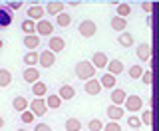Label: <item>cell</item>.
<instances>
[{
	"instance_id": "cell-38",
	"label": "cell",
	"mask_w": 159,
	"mask_h": 131,
	"mask_svg": "<svg viewBox=\"0 0 159 131\" xmlns=\"http://www.w3.org/2000/svg\"><path fill=\"white\" fill-rule=\"evenodd\" d=\"M143 82L147 85H151L153 84V72H143Z\"/></svg>"
},
{
	"instance_id": "cell-4",
	"label": "cell",
	"mask_w": 159,
	"mask_h": 131,
	"mask_svg": "<svg viewBox=\"0 0 159 131\" xmlns=\"http://www.w3.org/2000/svg\"><path fill=\"white\" fill-rule=\"evenodd\" d=\"M135 56L141 60V62H149L151 60V44L149 42H143L135 48Z\"/></svg>"
},
{
	"instance_id": "cell-27",
	"label": "cell",
	"mask_w": 159,
	"mask_h": 131,
	"mask_svg": "<svg viewBox=\"0 0 159 131\" xmlns=\"http://www.w3.org/2000/svg\"><path fill=\"white\" fill-rule=\"evenodd\" d=\"M117 42H119V46H123V48H129L133 44V36L129 32H121L119 34V38H117Z\"/></svg>"
},
{
	"instance_id": "cell-40",
	"label": "cell",
	"mask_w": 159,
	"mask_h": 131,
	"mask_svg": "<svg viewBox=\"0 0 159 131\" xmlns=\"http://www.w3.org/2000/svg\"><path fill=\"white\" fill-rule=\"evenodd\" d=\"M141 8L145 10L147 14H151V10H153V4H151V2H141Z\"/></svg>"
},
{
	"instance_id": "cell-22",
	"label": "cell",
	"mask_w": 159,
	"mask_h": 131,
	"mask_svg": "<svg viewBox=\"0 0 159 131\" xmlns=\"http://www.w3.org/2000/svg\"><path fill=\"white\" fill-rule=\"evenodd\" d=\"M111 30H117V32H123L127 26V22H125V18H121V16H116V18H111Z\"/></svg>"
},
{
	"instance_id": "cell-8",
	"label": "cell",
	"mask_w": 159,
	"mask_h": 131,
	"mask_svg": "<svg viewBox=\"0 0 159 131\" xmlns=\"http://www.w3.org/2000/svg\"><path fill=\"white\" fill-rule=\"evenodd\" d=\"M92 64H93V68H98V70L107 68V64H109L107 54H103V52H96V54L92 56Z\"/></svg>"
},
{
	"instance_id": "cell-7",
	"label": "cell",
	"mask_w": 159,
	"mask_h": 131,
	"mask_svg": "<svg viewBox=\"0 0 159 131\" xmlns=\"http://www.w3.org/2000/svg\"><path fill=\"white\" fill-rule=\"evenodd\" d=\"M54 32V24L48 22V20H40L36 24V34L38 36H52Z\"/></svg>"
},
{
	"instance_id": "cell-44",
	"label": "cell",
	"mask_w": 159,
	"mask_h": 131,
	"mask_svg": "<svg viewBox=\"0 0 159 131\" xmlns=\"http://www.w3.org/2000/svg\"><path fill=\"white\" fill-rule=\"evenodd\" d=\"M16 131H30V129H16Z\"/></svg>"
},
{
	"instance_id": "cell-34",
	"label": "cell",
	"mask_w": 159,
	"mask_h": 131,
	"mask_svg": "<svg viewBox=\"0 0 159 131\" xmlns=\"http://www.w3.org/2000/svg\"><path fill=\"white\" fill-rule=\"evenodd\" d=\"M34 117H36V115L30 111V109H28V111H24V113H20V121H22V123H26V125L32 123V121H34Z\"/></svg>"
},
{
	"instance_id": "cell-17",
	"label": "cell",
	"mask_w": 159,
	"mask_h": 131,
	"mask_svg": "<svg viewBox=\"0 0 159 131\" xmlns=\"http://www.w3.org/2000/svg\"><path fill=\"white\" fill-rule=\"evenodd\" d=\"M106 70H107V74H111V75H119V74H123V64L119 62V60H109Z\"/></svg>"
},
{
	"instance_id": "cell-1",
	"label": "cell",
	"mask_w": 159,
	"mask_h": 131,
	"mask_svg": "<svg viewBox=\"0 0 159 131\" xmlns=\"http://www.w3.org/2000/svg\"><path fill=\"white\" fill-rule=\"evenodd\" d=\"M76 75H78L80 79H84V82H89V79L96 78V68H93L92 62L82 60V62L76 64Z\"/></svg>"
},
{
	"instance_id": "cell-21",
	"label": "cell",
	"mask_w": 159,
	"mask_h": 131,
	"mask_svg": "<svg viewBox=\"0 0 159 131\" xmlns=\"http://www.w3.org/2000/svg\"><path fill=\"white\" fill-rule=\"evenodd\" d=\"M64 127H66V131H82V121L76 117H70V119H66Z\"/></svg>"
},
{
	"instance_id": "cell-6",
	"label": "cell",
	"mask_w": 159,
	"mask_h": 131,
	"mask_svg": "<svg viewBox=\"0 0 159 131\" xmlns=\"http://www.w3.org/2000/svg\"><path fill=\"white\" fill-rule=\"evenodd\" d=\"M64 48H66V40H64V38H60V36H52V38L48 40V50H50V52L58 54V52H62Z\"/></svg>"
},
{
	"instance_id": "cell-24",
	"label": "cell",
	"mask_w": 159,
	"mask_h": 131,
	"mask_svg": "<svg viewBox=\"0 0 159 131\" xmlns=\"http://www.w3.org/2000/svg\"><path fill=\"white\" fill-rule=\"evenodd\" d=\"M10 84H12V74L8 70L0 68V88H8Z\"/></svg>"
},
{
	"instance_id": "cell-33",
	"label": "cell",
	"mask_w": 159,
	"mask_h": 131,
	"mask_svg": "<svg viewBox=\"0 0 159 131\" xmlns=\"http://www.w3.org/2000/svg\"><path fill=\"white\" fill-rule=\"evenodd\" d=\"M127 125H129V127H131V131L133 129H141V117H135V115H131V117H129L127 119Z\"/></svg>"
},
{
	"instance_id": "cell-13",
	"label": "cell",
	"mask_w": 159,
	"mask_h": 131,
	"mask_svg": "<svg viewBox=\"0 0 159 131\" xmlns=\"http://www.w3.org/2000/svg\"><path fill=\"white\" fill-rule=\"evenodd\" d=\"M106 113H107V117L111 119V121H117V119H121L123 117V107L121 105H109V107L106 109Z\"/></svg>"
},
{
	"instance_id": "cell-12",
	"label": "cell",
	"mask_w": 159,
	"mask_h": 131,
	"mask_svg": "<svg viewBox=\"0 0 159 131\" xmlns=\"http://www.w3.org/2000/svg\"><path fill=\"white\" fill-rule=\"evenodd\" d=\"M84 89H86L88 95H98L99 92H102V84H99V79H89V82H86V85H84Z\"/></svg>"
},
{
	"instance_id": "cell-14",
	"label": "cell",
	"mask_w": 159,
	"mask_h": 131,
	"mask_svg": "<svg viewBox=\"0 0 159 131\" xmlns=\"http://www.w3.org/2000/svg\"><path fill=\"white\" fill-rule=\"evenodd\" d=\"M125 99H127L125 89L116 88V89L111 92V103H113V105H121V103H125Z\"/></svg>"
},
{
	"instance_id": "cell-42",
	"label": "cell",
	"mask_w": 159,
	"mask_h": 131,
	"mask_svg": "<svg viewBox=\"0 0 159 131\" xmlns=\"http://www.w3.org/2000/svg\"><path fill=\"white\" fill-rule=\"evenodd\" d=\"M2 127H4V119L0 117V129H2Z\"/></svg>"
},
{
	"instance_id": "cell-9",
	"label": "cell",
	"mask_w": 159,
	"mask_h": 131,
	"mask_svg": "<svg viewBox=\"0 0 159 131\" xmlns=\"http://www.w3.org/2000/svg\"><path fill=\"white\" fill-rule=\"evenodd\" d=\"M44 14H46V8L40 6V4H34V6L28 8V20H44Z\"/></svg>"
},
{
	"instance_id": "cell-10",
	"label": "cell",
	"mask_w": 159,
	"mask_h": 131,
	"mask_svg": "<svg viewBox=\"0 0 159 131\" xmlns=\"http://www.w3.org/2000/svg\"><path fill=\"white\" fill-rule=\"evenodd\" d=\"M54 62H56V54L54 52H50V50H44L42 54H40V66L42 68H52L54 66Z\"/></svg>"
},
{
	"instance_id": "cell-11",
	"label": "cell",
	"mask_w": 159,
	"mask_h": 131,
	"mask_svg": "<svg viewBox=\"0 0 159 131\" xmlns=\"http://www.w3.org/2000/svg\"><path fill=\"white\" fill-rule=\"evenodd\" d=\"M22 78H24V82L26 84H36V82H40V72L36 68H26L24 70V74H22Z\"/></svg>"
},
{
	"instance_id": "cell-28",
	"label": "cell",
	"mask_w": 159,
	"mask_h": 131,
	"mask_svg": "<svg viewBox=\"0 0 159 131\" xmlns=\"http://www.w3.org/2000/svg\"><path fill=\"white\" fill-rule=\"evenodd\" d=\"M22 30L26 36H34L36 34V24H34V20H24L22 22Z\"/></svg>"
},
{
	"instance_id": "cell-25",
	"label": "cell",
	"mask_w": 159,
	"mask_h": 131,
	"mask_svg": "<svg viewBox=\"0 0 159 131\" xmlns=\"http://www.w3.org/2000/svg\"><path fill=\"white\" fill-rule=\"evenodd\" d=\"M99 84H102V88H116V75H111V74H103L102 75V79H99Z\"/></svg>"
},
{
	"instance_id": "cell-2",
	"label": "cell",
	"mask_w": 159,
	"mask_h": 131,
	"mask_svg": "<svg viewBox=\"0 0 159 131\" xmlns=\"http://www.w3.org/2000/svg\"><path fill=\"white\" fill-rule=\"evenodd\" d=\"M78 32H80V36H84V38H93L96 32H98V24L93 22V20H84V22H80Z\"/></svg>"
},
{
	"instance_id": "cell-3",
	"label": "cell",
	"mask_w": 159,
	"mask_h": 131,
	"mask_svg": "<svg viewBox=\"0 0 159 131\" xmlns=\"http://www.w3.org/2000/svg\"><path fill=\"white\" fill-rule=\"evenodd\" d=\"M30 111L36 115V117H42V115L48 111V105H46V102H44L42 97H36L32 103H30Z\"/></svg>"
},
{
	"instance_id": "cell-26",
	"label": "cell",
	"mask_w": 159,
	"mask_h": 131,
	"mask_svg": "<svg viewBox=\"0 0 159 131\" xmlns=\"http://www.w3.org/2000/svg\"><path fill=\"white\" fill-rule=\"evenodd\" d=\"M24 62H26L28 68H34V66L40 62V54L38 52H28L26 56H24Z\"/></svg>"
},
{
	"instance_id": "cell-39",
	"label": "cell",
	"mask_w": 159,
	"mask_h": 131,
	"mask_svg": "<svg viewBox=\"0 0 159 131\" xmlns=\"http://www.w3.org/2000/svg\"><path fill=\"white\" fill-rule=\"evenodd\" d=\"M34 131H52V127H50L48 123H36V127H34Z\"/></svg>"
},
{
	"instance_id": "cell-36",
	"label": "cell",
	"mask_w": 159,
	"mask_h": 131,
	"mask_svg": "<svg viewBox=\"0 0 159 131\" xmlns=\"http://www.w3.org/2000/svg\"><path fill=\"white\" fill-rule=\"evenodd\" d=\"M141 123H145V125H151V123H153V111H151V109H147V111H143Z\"/></svg>"
},
{
	"instance_id": "cell-19",
	"label": "cell",
	"mask_w": 159,
	"mask_h": 131,
	"mask_svg": "<svg viewBox=\"0 0 159 131\" xmlns=\"http://www.w3.org/2000/svg\"><path fill=\"white\" fill-rule=\"evenodd\" d=\"M24 46L28 48V52H36V48L40 46V36L34 34V36H26L24 38Z\"/></svg>"
},
{
	"instance_id": "cell-45",
	"label": "cell",
	"mask_w": 159,
	"mask_h": 131,
	"mask_svg": "<svg viewBox=\"0 0 159 131\" xmlns=\"http://www.w3.org/2000/svg\"><path fill=\"white\" fill-rule=\"evenodd\" d=\"M133 131H141V129H133Z\"/></svg>"
},
{
	"instance_id": "cell-29",
	"label": "cell",
	"mask_w": 159,
	"mask_h": 131,
	"mask_svg": "<svg viewBox=\"0 0 159 131\" xmlns=\"http://www.w3.org/2000/svg\"><path fill=\"white\" fill-rule=\"evenodd\" d=\"M46 105H48L50 109H58L60 105H62V99H60V95H48Z\"/></svg>"
},
{
	"instance_id": "cell-37",
	"label": "cell",
	"mask_w": 159,
	"mask_h": 131,
	"mask_svg": "<svg viewBox=\"0 0 159 131\" xmlns=\"http://www.w3.org/2000/svg\"><path fill=\"white\" fill-rule=\"evenodd\" d=\"M103 131H121V125L117 121H109V123L103 125Z\"/></svg>"
},
{
	"instance_id": "cell-30",
	"label": "cell",
	"mask_w": 159,
	"mask_h": 131,
	"mask_svg": "<svg viewBox=\"0 0 159 131\" xmlns=\"http://www.w3.org/2000/svg\"><path fill=\"white\" fill-rule=\"evenodd\" d=\"M70 22H72V16H70V14H66V12H62V14L58 16V20H56V24H58V26H62V28H68Z\"/></svg>"
},
{
	"instance_id": "cell-20",
	"label": "cell",
	"mask_w": 159,
	"mask_h": 131,
	"mask_svg": "<svg viewBox=\"0 0 159 131\" xmlns=\"http://www.w3.org/2000/svg\"><path fill=\"white\" fill-rule=\"evenodd\" d=\"M46 12L52 14V16H60V14L64 12V2H48Z\"/></svg>"
},
{
	"instance_id": "cell-15",
	"label": "cell",
	"mask_w": 159,
	"mask_h": 131,
	"mask_svg": "<svg viewBox=\"0 0 159 131\" xmlns=\"http://www.w3.org/2000/svg\"><path fill=\"white\" fill-rule=\"evenodd\" d=\"M58 95H60L62 102H64V99H74V97H76V89H74L72 85L66 84V85H62V88L58 89Z\"/></svg>"
},
{
	"instance_id": "cell-43",
	"label": "cell",
	"mask_w": 159,
	"mask_h": 131,
	"mask_svg": "<svg viewBox=\"0 0 159 131\" xmlns=\"http://www.w3.org/2000/svg\"><path fill=\"white\" fill-rule=\"evenodd\" d=\"M4 48V42H2V40H0V50H2Z\"/></svg>"
},
{
	"instance_id": "cell-32",
	"label": "cell",
	"mask_w": 159,
	"mask_h": 131,
	"mask_svg": "<svg viewBox=\"0 0 159 131\" xmlns=\"http://www.w3.org/2000/svg\"><path fill=\"white\" fill-rule=\"evenodd\" d=\"M129 12H131V6H129L127 2H121V4L117 6V16L125 18V16H129Z\"/></svg>"
},
{
	"instance_id": "cell-18",
	"label": "cell",
	"mask_w": 159,
	"mask_h": 131,
	"mask_svg": "<svg viewBox=\"0 0 159 131\" xmlns=\"http://www.w3.org/2000/svg\"><path fill=\"white\" fill-rule=\"evenodd\" d=\"M12 105H14V109H16V111H20V113L28 111V107H30V103L26 102V97H22V95L14 97V99H12Z\"/></svg>"
},
{
	"instance_id": "cell-5",
	"label": "cell",
	"mask_w": 159,
	"mask_h": 131,
	"mask_svg": "<svg viewBox=\"0 0 159 131\" xmlns=\"http://www.w3.org/2000/svg\"><path fill=\"white\" fill-rule=\"evenodd\" d=\"M127 107V111H139V109L143 107V99L139 97V95H127L125 103H123Z\"/></svg>"
},
{
	"instance_id": "cell-31",
	"label": "cell",
	"mask_w": 159,
	"mask_h": 131,
	"mask_svg": "<svg viewBox=\"0 0 159 131\" xmlns=\"http://www.w3.org/2000/svg\"><path fill=\"white\" fill-rule=\"evenodd\" d=\"M129 78H133V79H137V78H143V68L141 66H131L129 68Z\"/></svg>"
},
{
	"instance_id": "cell-23",
	"label": "cell",
	"mask_w": 159,
	"mask_h": 131,
	"mask_svg": "<svg viewBox=\"0 0 159 131\" xmlns=\"http://www.w3.org/2000/svg\"><path fill=\"white\" fill-rule=\"evenodd\" d=\"M32 92H34L36 97H44V95L48 93V85L44 84V82H36V84L32 85Z\"/></svg>"
},
{
	"instance_id": "cell-35",
	"label": "cell",
	"mask_w": 159,
	"mask_h": 131,
	"mask_svg": "<svg viewBox=\"0 0 159 131\" xmlns=\"http://www.w3.org/2000/svg\"><path fill=\"white\" fill-rule=\"evenodd\" d=\"M89 131H103V123L99 121V119H92V121L88 123Z\"/></svg>"
},
{
	"instance_id": "cell-16",
	"label": "cell",
	"mask_w": 159,
	"mask_h": 131,
	"mask_svg": "<svg viewBox=\"0 0 159 131\" xmlns=\"http://www.w3.org/2000/svg\"><path fill=\"white\" fill-rule=\"evenodd\" d=\"M10 24H12V14H10V10L0 6V28H8Z\"/></svg>"
},
{
	"instance_id": "cell-41",
	"label": "cell",
	"mask_w": 159,
	"mask_h": 131,
	"mask_svg": "<svg viewBox=\"0 0 159 131\" xmlns=\"http://www.w3.org/2000/svg\"><path fill=\"white\" fill-rule=\"evenodd\" d=\"M8 8H12V10H18V8H22V2H8Z\"/></svg>"
}]
</instances>
